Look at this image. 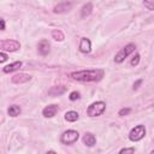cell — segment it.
<instances>
[{
    "mask_svg": "<svg viewBox=\"0 0 154 154\" xmlns=\"http://www.w3.org/2000/svg\"><path fill=\"white\" fill-rule=\"evenodd\" d=\"M105 72L101 69L95 70H82V71H75L70 73V77L78 82H96L100 81L103 77Z\"/></svg>",
    "mask_w": 154,
    "mask_h": 154,
    "instance_id": "obj_1",
    "label": "cell"
},
{
    "mask_svg": "<svg viewBox=\"0 0 154 154\" xmlns=\"http://www.w3.org/2000/svg\"><path fill=\"white\" fill-rule=\"evenodd\" d=\"M106 109V103L103 101H95L87 108V114L89 117H99L101 116Z\"/></svg>",
    "mask_w": 154,
    "mask_h": 154,
    "instance_id": "obj_2",
    "label": "cell"
},
{
    "mask_svg": "<svg viewBox=\"0 0 154 154\" xmlns=\"http://www.w3.org/2000/svg\"><path fill=\"white\" fill-rule=\"evenodd\" d=\"M79 138V134L76 130H66L61 134L60 136V142L65 146H71L73 143H76Z\"/></svg>",
    "mask_w": 154,
    "mask_h": 154,
    "instance_id": "obj_3",
    "label": "cell"
},
{
    "mask_svg": "<svg viewBox=\"0 0 154 154\" xmlns=\"http://www.w3.org/2000/svg\"><path fill=\"white\" fill-rule=\"evenodd\" d=\"M135 49H136V46H135L134 43L126 45L125 47H123V48L116 54V57H114V63H117V64L123 63V61L125 60V58H128L131 53L135 52Z\"/></svg>",
    "mask_w": 154,
    "mask_h": 154,
    "instance_id": "obj_4",
    "label": "cell"
},
{
    "mask_svg": "<svg viewBox=\"0 0 154 154\" xmlns=\"http://www.w3.org/2000/svg\"><path fill=\"white\" fill-rule=\"evenodd\" d=\"M144 136H146V126L142 125V124L136 125V126L132 128L131 131L129 132V140L132 141V142L141 141Z\"/></svg>",
    "mask_w": 154,
    "mask_h": 154,
    "instance_id": "obj_5",
    "label": "cell"
},
{
    "mask_svg": "<svg viewBox=\"0 0 154 154\" xmlns=\"http://www.w3.org/2000/svg\"><path fill=\"white\" fill-rule=\"evenodd\" d=\"M20 48V43L16 40H6L1 42V52L7 51V52H16Z\"/></svg>",
    "mask_w": 154,
    "mask_h": 154,
    "instance_id": "obj_6",
    "label": "cell"
},
{
    "mask_svg": "<svg viewBox=\"0 0 154 154\" xmlns=\"http://www.w3.org/2000/svg\"><path fill=\"white\" fill-rule=\"evenodd\" d=\"M78 49H79V52H82V53H84V54L89 53V52L91 51V42H90V40L87 38V37H82L81 41H79Z\"/></svg>",
    "mask_w": 154,
    "mask_h": 154,
    "instance_id": "obj_7",
    "label": "cell"
},
{
    "mask_svg": "<svg viewBox=\"0 0 154 154\" xmlns=\"http://www.w3.org/2000/svg\"><path fill=\"white\" fill-rule=\"evenodd\" d=\"M58 111H59V107L57 105H48L42 109V116L46 118H52L57 114Z\"/></svg>",
    "mask_w": 154,
    "mask_h": 154,
    "instance_id": "obj_8",
    "label": "cell"
},
{
    "mask_svg": "<svg viewBox=\"0 0 154 154\" xmlns=\"http://www.w3.org/2000/svg\"><path fill=\"white\" fill-rule=\"evenodd\" d=\"M71 7H72V2H67V1H65V2H59V4L54 7V12H55V13L67 12V11L71 10Z\"/></svg>",
    "mask_w": 154,
    "mask_h": 154,
    "instance_id": "obj_9",
    "label": "cell"
},
{
    "mask_svg": "<svg viewBox=\"0 0 154 154\" xmlns=\"http://www.w3.org/2000/svg\"><path fill=\"white\" fill-rule=\"evenodd\" d=\"M37 51L41 55H47L49 53V42L47 40H41L37 45Z\"/></svg>",
    "mask_w": 154,
    "mask_h": 154,
    "instance_id": "obj_10",
    "label": "cell"
},
{
    "mask_svg": "<svg viewBox=\"0 0 154 154\" xmlns=\"http://www.w3.org/2000/svg\"><path fill=\"white\" fill-rule=\"evenodd\" d=\"M23 65L22 61H14V63H11L6 66L2 67V72L4 73H10V72H13V71H17L20 69V66Z\"/></svg>",
    "mask_w": 154,
    "mask_h": 154,
    "instance_id": "obj_11",
    "label": "cell"
},
{
    "mask_svg": "<svg viewBox=\"0 0 154 154\" xmlns=\"http://www.w3.org/2000/svg\"><path fill=\"white\" fill-rule=\"evenodd\" d=\"M31 79V76L30 75H26V73H17L12 77V82L13 83H25Z\"/></svg>",
    "mask_w": 154,
    "mask_h": 154,
    "instance_id": "obj_12",
    "label": "cell"
},
{
    "mask_svg": "<svg viewBox=\"0 0 154 154\" xmlns=\"http://www.w3.org/2000/svg\"><path fill=\"white\" fill-rule=\"evenodd\" d=\"M83 143L87 147H93L96 143V137L91 132H85L84 136H83Z\"/></svg>",
    "mask_w": 154,
    "mask_h": 154,
    "instance_id": "obj_13",
    "label": "cell"
},
{
    "mask_svg": "<svg viewBox=\"0 0 154 154\" xmlns=\"http://www.w3.org/2000/svg\"><path fill=\"white\" fill-rule=\"evenodd\" d=\"M78 118H79V114H78V112H76V111H69V112L65 113V120H66V122L73 123V122L78 120Z\"/></svg>",
    "mask_w": 154,
    "mask_h": 154,
    "instance_id": "obj_14",
    "label": "cell"
},
{
    "mask_svg": "<svg viewBox=\"0 0 154 154\" xmlns=\"http://www.w3.org/2000/svg\"><path fill=\"white\" fill-rule=\"evenodd\" d=\"M91 10H93V5L91 2H87L85 5H83L82 10H81V16L82 18H85L87 16H89L91 13Z\"/></svg>",
    "mask_w": 154,
    "mask_h": 154,
    "instance_id": "obj_15",
    "label": "cell"
},
{
    "mask_svg": "<svg viewBox=\"0 0 154 154\" xmlns=\"http://www.w3.org/2000/svg\"><path fill=\"white\" fill-rule=\"evenodd\" d=\"M7 113H8L10 117H17V116L20 114V107L18 105H12V106L8 107Z\"/></svg>",
    "mask_w": 154,
    "mask_h": 154,
    "instance_id": "obj_16",
    "label": "cell"
},
{
    "mask_svg": "<svg viewBox=\"0 0 154 154\" xmlns=\"http://www.w3.org/2000/svg\"><path fill=\"white\" fill-rule=\"evenodd\" d=\"M65 90H66V88H64V87H52V88L49 89L48 94H49V95H53V96H57V95L64 94Z\"/></svg>",
    "mask_w": 154,
    "mask_h": 154,
    "instance_id": "obj_17",
    "label": "cell"
},
{
    "mask_svg": "<svg viewBox=\"0 0 154 154\" xmlns=\"http://www.w3.org/2000/svg\"><path fill=\"white\" fill-rule=\"evenodd\" d=\"M52 37L54 40H57V41H63L64 40V34H63V31L55 29V30L52 31Z\"/></svg>",
    "mask_w": 154,
    "mask_h": 154,
    "instance_id": "obj_18",
    "label": "cell"
},
{
    "mask_svg": "<svg viewBox=\"0 0 154 154\" xmlns=\"http://www.w3.org/2000/svg\"><path fill=\"white\" fill-rule=\"evenodd\" d=\"M118 154H135V148L130 147V148H123L119 150Z\"/></svg>",
    "mask_w": 154,
    "mask_h": 154,
    "instance_id": "obj_19",
    "label": "cell"
},
{
    "mask_svg": "<svg viewBox=\"0 0 154 154\" xmlns=\"http://www.w3.org/2000/svg\"><path fill=\"white\" fill-rule=\"evenodd\" d=\"M81 96H79V93L78 91H71L70 93V95H69V99H70V101H76V100H78Z\"/></svg>",
    "mask_w": 154,
    "mask_h": 154,
    "instance_id": "obj_20",
    "label": "cell"
},
{
    "mask_svg": "<svg viewBox=\"0 0 154 154\" xmlns=\"http://www.w3.org/2000/svg\"><path fill=\"white\" fill-rule=\"evenodd\" d=\"M138 63H140V54H135L134 58L131 59V63H130V64H131L132 66H137Z\"/></svg>",
    "mask_w": 154,
    "mask_h": 154,
    "instance_id": "obj_21",
    "label": "cell"
},
{
    "mask_svg": "<svg viewBox=\"0 0 154 154\" xmlns=\"http://www.w3.org/2000/svg\"><path fill=\"white\" fill-rule=\"evenodd\" d=\"M143 5H144L148 10L154 11V0H152V1H143Z\"/></svg>",
    "mask_w": 154,
    "mask_h": 154,
    "instance_id": "obj_22",
    "label": "cell"
},
{
    "mask_svg": "<svg viewBox=\"0 0 154 154\" xmlns=\"http://www.w3.org/2000/svg\"><path fill=\"white\" fill-rule=\"evenodd\" d=\"M131 112V109L130 108H122L119 112H118V114L120 116V117H123V116H126V114H129Z\"/></svg>",
    "mask_w": 154,
    "mask_h": 154,
    "instance_id": "obj_23",
    "label": "cell"
},
{
    "mask_svg": "<svg viewBox=\"0 0 154 154\" xmlns=\"http://www.w3.org/2000/svg\"><path fill=\"white\" fill-rule=\"evenodd\" d=\"M6 59H7V54H6L5 52H1V53H0V63L6 61Z\"/></svg>",
    "mask_w": 154,
    "mask_h": 154,
    "instance_id": "obj_24",
    "label": "cell"
},
{
    "mask_svg": "<svg viewBox=\"0 0 154 154\" xmlns=\"http://www.w3.org/2000/svg\"><path fill=\"white\" fill-rule=\"evenodd\" d=\"M141 83H142V79H138V81H137V82L134 84V89H137V88H138V85H140Z\"/></svg>",
    "mask_w": 154,
    "mask_h": 154,
    "instance_id": "obj_25",
    "label": "cell"
},
{
    "mask_svg": "<svg viewBox=\"0 0 154 154\" xmlns=\"http://www.w3.org/2000/svg\"><path fill=\"white\" fill-rule=\"evenodd\" d=\"M0 23H1V30H5V20L0 19Z\"/></svg>",
    "mask_w": 154,
    "mask_h": 154,
    "instance_id": "obj_26",
    "label": "cell"
},
{
    "mask_svg": "<svg viewBox=\"0 0 154 154\" xmlns=\"http://www.w3.org/2000/svg\"><path fill=\"white\" fill-rule=\"evenodd\" d=\"M46 154H57V153H55L54 150H48V152H47Z\"/></svg>",
    "mask_w": 154,
    "mask_h": 154,
    "instance_id": "obj_27",
    "label": "cell"
},
{
    "mask_svg": "<svg viewBox=\"0 0 154 154\" xmlns=\"http://www.w3.org/2000/svg\"><path fill=\"white\" fill-rule=\"evenodd\" d=\"M150 154H154V149H153V150H152V153H150Z\"/></svg>",
    "mask_w": 154,
    "mask_h": 154,
    "instance_id": "obj_28",
    "label": "cell"
}]
</instances>
